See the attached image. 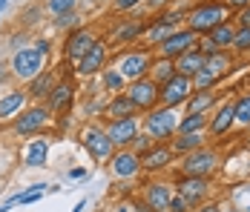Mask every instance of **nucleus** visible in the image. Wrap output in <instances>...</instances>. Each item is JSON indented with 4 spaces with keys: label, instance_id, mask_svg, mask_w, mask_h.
Masks as SVG:
<instances>
[{
    "label": "nucleus",
    "instance_id": "obj_36",
    "mask_svg": "<svg viewBox=\"0 0 250 212\" xmlns=\"http://www.w3.org/2000/svg\"><path fill=\"white\" fill-rule=\"evenodd\" d=\"M233 49H236V52H250V26H236Z\"/></svg>",
    "mask_w": 250,
    "mask_h": 212
},
{
    "label": "nucleus",
    "instance_id": "obj_53",
    "mask_svg": "<svg viewBox=\"0 0 250 212\" xmlns=\"http://www.w3.org/2000/svg\"><path fill=\"white\" fill-rule=\"evenodd\" d=\"M248 146H250V141H248Z\"/></svg>",
    "mask_w": 250,
    "mask_h": 212
},
{
    "label": "nucleus",
    "instance_id": "obj_42",
    "mask_svg": "<svg viewBox=\"0 0 250 212\" xmlns=\"http://www.w3.org/2000/svg\"><path fill=\"white\" fill-rule=\"evenodd\" d=\"M236 26H250V6L239 9V18H236Z\"/></svg>",
    "mask_w": 250,
    "mask_h": 212
},
{
    "label": "nucleus",
    "instance_id": "obj_52",
    "mask_svg": "<svg viewBox=\"0 0 250 212\" xmlns=\"http://www.w3.org/2000/svg\"><path fill=\"white\" fill-rule=\"evenodd\" d=\"M3 9H6V0H0V12H3Z\"/></svg>",
    "mask_w": 250,
    "mask_h": 212
},
{
    "label": "nucleus",
    "instance_id": "obj_1",
    "mask_svg": "<svg viewBox=\"0 0 250 212\" xmlns=\"http://www.w3.org/2000/svg\"><path fill=\"white\" fill-rule=\"evenodd\" d=\"M230 6L222 3V0H204L199 3L190 15H187V29H193L199 38H204L207 32H213L219 23H227L230 20Z\"/></svg>",
    "mask_w": 250,
    "mask_h": 212
},
{
    "label": "nucleus",
    "instance_id": "obj_44",
    "mask_svg": "<svg viewBox=\"0 0 250 212\" xmlns=\"http://www.w3.org/2000/svg\"><path fill=\"white\" fill-rule=\"evenodd\" d=\"M227 6L239 12V9H245V6H250V0H227Z\"/></svg>",
    "mask_w": 250,
    "mask_h": 212
},
{
    "label": "nucleus",
    "instance_id": "obj_4",
    "mask_svg": "<svg viewBox=\"0 0 250 212\" xmlns=\"http://www.w3.org/2000/svg\"><path fill=\"white\" fill-rule=\"evenodd\" d=\"M199 40L201 38L193 29H187V26H184V29H175L167 40L158 43V55H161V58H170V60H178L181 55H187L190 49L199 46Z\"/></svg>",
    "mask_w": 250,
    "mask_h": 212
},
{
    "label": "nucleus",
    "instance_id": "obj_6",
    "mask_svg": "<svg viewBox=\"0 0 250 212\" xmlns=\"http://www.w3.org/2000/svg\"><path fill=\"white\" fill-rule=\"evenodd\" d=\"M219 166V155L210 149V146H201L196 152L184 155L181 161V175H199V178H210Z\"/></svg>",
    "mask_w": 250,
    "mask_h": 212
},
{
    "label": "nucleus",
    "instance_id": "obj_24",
    "mask_svg": "<svg viewBox=\"0 0 250 212\" xmlns=\"http://www.w3.org/2000/svg\"><path fill=\"white\" fill-rule=\"evenodd\" d=\"M72 95H75V86H72L69 80H61V83H55L52 95L46 97V100H49V109H55V112H63V109L72 103Z\"/></svg>",
    "mask_w": 250,
    "mask_h": 212
},
{
    "label": "nucleus",
    "instance_id": "obj_40",
    "mask_svg": "<svg viewBox=\"0 0 250 212\" xmlns=\"http://www.w3.org/2000/svg\"><path fill=\"white\" fill-rule=\"evenodd\" d=\"M132 146H135V152H138V155H144L147 149H152V146H155V141H152L150 135H138V138H135V143H132Z\"/></svg>",
    "mask_w": 250,
    "mask_h": 212
},
{
    "label": "nucleus",
    "instance_id": "obj_14",
    "mask_svg": "<svg viewBox=\"0 0 250 212\" xmlns=\"http://www.w3.org/2000/svg\"><path fill=\"white\" fill-rule=\"evenodd\" d=\"M46 120H49V109L32 106V109H26L23 115L15 120V132H18V135H35L38 129L46 126Z\"/></svg>",
    "mask_w": 250,
    "mask_h": 212
},
{
    "label": "nucleus",
    "instance_id": "obj_49",
    "mask_svg": "<svg viewBox=\"0 0 250 212\" xmlns=\"http://www.w3.org/2000/svg\"><path fill=\"white\" fill-rule=\"evenodd\" d=\"M164 3H167V0H150V6H152V9H158V6H164Z\"/></svg>",
    "mask_w": 250,
    "mask_h": 212
},
{
    "label": "nucleus",
    "instance_id": "obj_45",
    "mask_svg": "<svg viewBox=\"0 0 250 212\" xmlns=\"http://www.w3.org/2000/svg\"><path fill=\"white\" fill-rule=\"evenodd\" d=\"M69 178H75V181H81V178H86V169H83V166H75V169L69 172Z\"/></svg>",
    "mask_w": 250,
    "mask_h": 212
},
{
    "label": "nucleus",
    "instance_id": "obj_27",
    "mask_svg": "<svg viewBox=\"0 0 250 212\" xmlns=\"http://www.w3.org/2000/svg\"><path fill=\"white\" fill-rule=\"evenodd\" d=\"M175 72H178V69H175V60H170V58H161V55H158V58L152 60V66H150V77L158 83V86H161V83H167V80L173 77Z\"/></svg>",
    "mask_w": 250,
    "mask_h": 212
},
{
    "label": "nucleus",
    "instance_id": "obj_33",
    "mask_svg": "<svg viewBox=\"0 0 250 212\" xmlns=\"http://www.w3.org/2000/svg\"><path fill=\"white\" fill-rule=\"evenodd\" d=\"M233 112H236V123L250 126V92L248 95H239V97L233 100Z\"/></svg>",
    "mask_w": 250,
    "mask_h": 212
},
{
    "label": "nucleus",
    "instance_id": "obj_17",
    "mask_svg": "<svg viewBox=\"0 0 250 212\" xmlns=\"http://www.w3.org/2000/svg\"><path fill=\"white\" fill-rule=\"evenodd\" d=\"M170 198H173V192H170L167 184H161V181H150V184L144 187V204H147L152 212H167Z\"/></svg>",
    "mask_w": 250,
    "mask_h": 212
},
{
    "label": "nucleus",
    "instance_id": "obj_37",
    "mask_svg": "<svg viewBox=\"0 0 250 212\" xmlns=\"http://www.w3.org/2000/svg\"><path fill=\"white\" fill-rule=\"evenodd\" d=\"M49 12L58 18V15H69L75 12V0H49Z\"/></svg>",
    "mask_w": 250,
    "mask_h": 212
},
{
    "label": "nucleus",
    "instance_id": "obj_46",
    "mask_svg": "<svg viewBox=\"0 0 250 212\" xmlns=\"http://www.w3.org/2000/svg\"><path fill=\"white\" fill-rule=\"evenodd\" d=\"M35 49H38V52H41V55H43V58H46V55H49V43H46V40H41V43H35Z\"/></svg>",
    "mask_w": 250,
    "mask_h": 212
},
{
    "label": "nucleus",
    "instance_id": "obj_30",
    "mask_svg": "<svg viewBox=\"0 0 250 212\" xmlns=\"http://www.w3.org/2000/svg\"><path fill=\"white\" fill-rule=\"evenodd\" d=\"M207 123H210L207 115L187 112L184 118H178V132H181V135H184V132H207ZM178 132H175V135H178Z\"/></svg>",
    "mask_w": 250,
    "mask_h": 212
},
{
    "label": "nucleus",
    "instance_id": "obj_3",
    "mask_svg": "<svg viewBox=\"0 0 250 212\" xmlns=\"http://www.w3.org/2000/svg\"><path fill=\"white\" fill-rule=\"evenodd\" d=\"M124 95L141 109V112H150L161 103V86L152 80L150 75L147 77H138V80H129V86L124 89Z\"/></svg>",
    "mask_w": 250,
    "mask_h": 212
},
{
    "label": "nucleus",
    "instance_id": "obj_43",
    "mask_svg": "<svg viewBox=\"0 0 250 212\" xmlns=\"http://www.w3.org/2000/svg\"><path fill=\"white\" fill-rule=\"evenodd\" d=\"M193 212H222V207H219V204H213V201H207V204L193 207Z\"/></svg>",
    "mask_w": 250,
    "mask_h": 212
},
{
    "label": "nucleus",
    "instance_id": "obj_25",
    "mask_svg": "<svg viewBox=\"0 0 250 212\" xmlns=\"http://www.w3.org/2000/svg\"><path fill=\"white\" fill-rule=\"evenodd\" d=\"M26 97H29V92H9L6 97H0V120L21 115V109L26 106Z\"/></svg>",
    "mask_w": 250,
    "mask_h": 212
},
{
    "label": "nucleus",
    "instance_id": "obj_35",
    "mask_svg": "<svg viewBox=\"0 0 250 212\" xmlns=\"http://www.w3.org/2000/svg\"><path fill=\"white\" fill-rule=\"evenodd\" d=\"M219 80H222V77H216V75L207 69V66H204L199 75H193V86H196V89H213Z\"/></svg>",
    "mask_w": 250,
    "mask_h": 212
},
{
    "label": "nucleus",
    "instance_id": "obj_10",
    "mask_svg": "<svg viewBox=\"0 0 250 212\" xmlns=\"http://www.w3.org/2000/svg\"><path fill=\"white\" fill-rule=\"evenodd\" d=\"M233 38H236V23L227 20V23H219L213 32H207L199 40V46L204 49V55H216V52L233 49Z\"/></svg>",
    "mask_w": 250,
    "mask_h": 212
},
{
    "label": "nucleus",
    "instance_id": "obj_34",
    "mask_svg": "<svg viewBox=\"0 0 250 212\" xmlns=\"http://www.w3.org/2000/svg\"><path fill=\"white\" fill-rule=\"evenodd\" d=\"M101 77H104V86H106L109 92H124L126 77L118 69H104V72H101Z\"/></svg>",
    "mask_w": 250,
    "mask_h": 212
},
{
    "label": "nucleus",
    "instance_id": "obj_18",
    "mask_svg": "<svg viewBox=\"0 0 250 212\" xmlns=\"http://www.w3.org/2000/svg\"><path fill=\"white\" fill-rule=\"evenodd\" d=\"M173 149L167 146V143H155L152 149H147L144 155H141V166L147 169V172H158V169H167V166L173 164Z\"/></svg>",
    "mask_w": 250,
    "mask_h": 212
},
{
    "label": "nucleus",
    "instance_id": "obj_54",
    "mask_svg": "<svg viewBox=\"0 0 250 212\" xmlns=\"http://www.w3.org/2000/svg\"><path fill=\"white\" fill-rule=\"evenodd\" d=\"M248 129H250V126H248Z\"/></svg>",
    "mask_w": 250,
    "mask_h": 212
},
{
    "label": "nucleus",
    "instance_id": "obj_51",
    "mask_svg": "<svg viewBox=\"0 0 250 212\" xmlns=\"http://www.w3.org/2000/svg\"><path fill=\"white\" fill-rule=\"evenodd\" d=\"M83 207H86V201H81V204H78V207H75V210H72V212H81V210H83Z\"/></svg>",
    "mask_w": 250,
    "mask_h": 212
},
{
    "label": "nucleus",
    "instance_id": "obj_26",
    "mask_svg": "<svg viewBox=\"0 0 250 212\" xmlns=\"http://www.w3.org/2000/svg\"><path fill=\"white\" fill-rule=\"evenodd\" d=\"M147 29H150L147 20H126V23H121L115 29V40H118V43H129V40L147 35Z\"/></svg>",
    "mask_w": 250,
    "mask_h": 212
},
{
    "label": "nucleus",
    "instance_id": "obj_23",
    "mask_svg": "<svg viewBox=\"0 0 250 212\" xmlns=\"http://www.w3.org/2000/svg\"><path fill=\"white\" fill-rule=\"evenodd\" d=\"M207 66V55H204V49L196 46L190 49L187 55H181L178 60H175V69L181 72V75H187V77H193V75H199L201 69Z\"/></svg>",
    "mask_w": 250,
    "mask_h": 212
},
{
    "label": "nucleus",
    "instance_id": "obj_29",
    "mask_svg": "<svg viewBox=\"0 0 250 212\" xmlns=\"http://www.w3.org/2000/svg\"><path fill=\"white\" fill-rule=\"evenodd\" d=\"M52 89H55V77H52L49 72H41L38 77H32V80H29V95H32V97H38V100L49 97Z\"/></svg>",
    "mask_w": 250,
    "mask_h": 212
},
{
    "label": "nucleus",
    "instance_id": "obj_9",
    "mask_svg": "<svg viewBox=\"0 0 250 212\" xmlns=\"http://www.w3.org/2000/svg\"><path fill=\"white\" fill-rule=\"evenodd\" d=\"M83 146L95 161H106V158L115 155V143L106 135V129H101V126H86L83 129Z\"/></svg>",
    "mask_w": 250,
    "mask_h": 212
},
{
    "label": "nucleus",
    "instance_id": "obj_47",
    "mask_svg": "<svg viewBox=\"0 0 250 212\" xmlns=\"http://www.w3.org/2000/svg\"><path fill=\"white\" fill-rule=\"evenodd\" d=\"M118 212H135V204H132V201H126V204L118 207Z\"/></svg>",
    "mask_w": 250,
    "mask_h": 212
},
{
    "label": "nucleus",
    "instance_id": "obj_21",
    "mask_svg": "<svg viewBox=\"0 0 250 212\" xmlns=\"http://www.w3.org/2000/svg\"><path fill=\"white\" fill-rule=\"evenodd\" d=\"M187 112H199V115H210L216 106H219V95L213 89H196V92L187 97Z\"/></svg>",
    "mask_w": 250,
    "mask_h": 212
},
{
    "label": "nucleus",
    "instance_id": "obj_20",
    "mask_svg": "<svg viewBox=\"0 0 250 212\" xmlns=\"http://www.w3.org/2000/svg\"><path fill=\"white\" fill-rule=\"evenodd\" d=\"M138 112H141V109H138V106H135V103H132V100H129V97H126L124 92L112 95V100H109V103L104 106V115H106V118H109V120L135 118Z\"/></svg>",
    "mask_w": 250,
    "mask_h": 212
},
{
    "label": "nucleus",
    "instance_id": "obj_22",
    "mask_svg": "<svg viewBox=\"0 0 250 212\" xmlns=\"http://www.w3.org/2000/svg\"><path fill=\"white\" fill-rule=\"evenodd\" d=\"M204 143H207V132H184V135L178 132L173 141H170V149H173L175 155L184 158V155H190V152L201 149Z\"/></svg>",
    "mask_w": 250,
    "mask_h": 212
},
{
    "label": "nucleus",
    "instance_id": "obj_12",
    "mask_svg": "<svg viewBox=\"0 0 250 212\" xmlns=\"http://www.w3.org/2000/svg\"><path fill=\"white\" fill-rule=\"evenodd\" d=\"M152 66V58L147 52H124V58L118 60V72L124 75L126 80H138V77H147Z\"/></svg>",
    "mask_w": 250,
    "mask_h": 212
},
{
    "label": "nucleus",
    "instance_id": "obj_19",
    "mask_svg": "<svg viewBox=\"0 0 250 212\" xmlns=\"http://www.w3.org/2000/svg\"><path fill=\"white\" fill-rule=\"evenodd\" d=\"M92 43H95V38H92L89 29H72L69 38H66V58L69 60H81Z\"/></svg>",
    "mask_w": 250,
    "mask_h": 212
},
{
    "label": "nucleus",
    "instance_id": "obj_41",
    "mask_svg": "<svg viewBox=\"0 0 250 212\" xmlns=\"http://www.w3.org/2000/svg\"><path fill=\"white\" fill-rule=\"evenodd\" d=\"M138 3H144V0H115V9H118V12H129V9H135Z\"/></svg>",
    "mask_w": 250,
    "mask_h": 212
},
{
    "label": "nucleus",
    "instance_id": "obj_16",
    "mask_svg": "<svg viewBox=\"0 0 250 212\" xmlns=\"http://www.w3.org/2000/svg\"><path fill=\"white\" fill-rule=\"evenodd\" d=\"M233 123H236L233 103H219V106H216V112H213V118H210V123H207V135L222 138V135H227V132L233 129Z\"/></svg>",
    "mask_w": 250,
    "mask_h": 212
},
{
    "label": "nucleus",
    "instance_id": "obj_11",
    "mask_svg": "<svg viewBox=\"0 0 250 212\" xmlns=\"http://www.w3.org/2000/svg\"><path fill=\"white\" fill-rule=\"evenodd\" d=\"M106 135L112 138V143H115L118 149H126V146H132V143H135V138L141 135V120H138V115H135V118L109 120Z\"/></svg>",
    "mask_w": 250,
    "mask_h": 212
},
{
    "label": "nucleus",
    "instance_id": "obj_7",
    "mask_svg": "<svg viewBox=\"0 0 250 212\" xmlns=\"http://www.w3.org/2000/svg\"><path fill=\"white\" fill-rule=\"evenodd\" d=\"M43 60L46 58L38 49H21L12 58V75L21 77V80H32V77H38L43 72Z\"/></svg>",
    "mask_w": 250,
    "mask_h": 212
},
{
    "label": "nucleus",
    "instance_id": "obj_31",
    "mask_svg": "<svg viewBox=\"0 0 250 212\" xmlns=\"http://www.w3.org/2000/svg\"><path fill=\"white\" fill-rule=\"evenodd\" d=\"M43 192H46V187H43V184H35V187H29V189H23V192H18L15 198H9V201H6V204L0 207V212L12 210L15 204H32V201H38V198H41Z\"/></svg>",
    "mask_w": 250,
    "mask_h": 212
},
{
    "label": "nucleus",
    "instance_id": "obj_39",
    "mask_svg": "<svg viewBox=\"0 0 250 212\" xmlns=\"http://www.w3.org/2000/svg\"><path fill=\"white\" fill-rule=\"evenodd\" d=\"M55 26H61V29H78V15L75 12H69V15H58V18H55Z\"/></svg>",
    "mask_w": 250,
    "mask_h": 212
},
{
    "label": "nucleus",
    "instance_id": "obj_32",
    "mask_svg": "<svg viewBox=\"0 0 250 212\" xmlns=\"http://www.w3.org/2000/svg\"><path fill=\"white\" fill-rule=\"evenodd\" d=\"M233 66V58L227 52H216V55H207V69L213 72L216 77H225L227 72Z\"/></svg>",
    "mask_w": 250,
    "mask_h": 212
},
{
    "label": "nucleus",
    "instance_id": "obj_38",
    "mask_svg": "<svg viewBox=\"0 0 250 212\" xmlns=\"http://www.w3.org/2000/svg\"><path fill=\"white\" fill-rule=\"evenodd\" d=\"M167 212H193V204H190L184 195H178V192H175L173 198H170V207H167Z\"/></svg>",
    "mask_w": 250,
    "mask_h": 212
},
{
    "label": "nucleus",
    "instance_id": "obj_2",
    "mask_svg": "<svg viewBox=\"0 0 250 212\" xmlns=\"http://www.w3.org/2000/svg\"><path fill=\"white\" fill-rule=\"evenodd\" d=\"M144 135H150L155 143L173 141L175 132H178V115H175L173 106H155L144 115V123H141Z\"/></svg>",
    "mask_w": 250,
    "mask_h": 212
},
{
    "label": "nucleus",
    "instance_id": "obj_5",
    "mask_svg": "<svg viewBox=\"0 0 250 212\" xmlns=\"http://www.w3.org/2000/svg\"><path fill=\"white\" fill-rule=\"evenodd\" d=\"M193 92H196L193 77L175 72L167 83H161V106H173V109H178L181 103H187V97H190Z\"/></svg>",
    "mask_w": 250,
    "mask_h": 212
},
{
    "label": "nucleus",
    "instance_id": "obj_50",
    "mask_svg": "<svg viewBox=\"0 0 250 212\" xmlns=\"http://www.w3.org/2000/svg\"><path fill=\"white\" fill-rule=\"evenodd\" d=\"M222 212H245V210H239V207H227V210H222Z\"/></svg>",
    "mask_w": 250,
    "mask_h": 212
},
{
    "label": "nucleus",
    "instance_id": "obj_15",
    "mask_svg": "<svg viewBox=\"0 0 250 212\" xmlns=\"http://www.w3.org/2000/svg\"><path fill=\"white\" fill-rule=\"evenodd\" d=\"M106 69V46L101 43V40H95L92 46L86 49V55L78 60V72L81 75H98V72H104Z\"/></svg>",
    "mask_w": 250,
    "mask_h": 212
},
{
    "label": "nucleus",
    "instance_id": "obj_48",
    "mask_svg": "<svg viewBox=\"0 0 250 212\" xmlns=\"http://www.w3.org/2000/svg\"><path fill=\"white\" fill-rule=\"evenodd\" d=\"M6 77H9V72H6V63H0V83H3Z\"/></svg>",
    "mask_w": 250,
    "mask_h": 212
},
{
    "label": "nucleus",
    "instance_id": "obj_8",
    "mask_svg": "<svg viewBox=\"0 0 250 212\" xmlns=\"http://www.w3.org/2000/svg\"><path fill=\"white\" fill-rule=\"evenodd\" d=\"M175 192H178V195H184L193 207H199V204L207 201V195H210V178L181 175V172H178V178H175Z\"/></svg>",
    "mask_w": 250,
    "mask_h": 212
},
{
    "label": "nucleus",
    "instance_id": "obj_13",
    "mask_svg": "<svg viewBox=\"0 0 250 212\" xmlns=\"http://www.w3.org/2000/svg\"><path fill=\"white\" fill-rule=\"evenodd\" d=\"M141 169H144V166H141V155H138L135 149H118V152L112 155V172H115L118 178H135Z\"/></svg>",
    "mask_w": 250,
    "mask_h": 212
},
{
    "label": "nucleus",
    "instance_id": "obj_28",
    "mask_svg": "<svg viewBox=\"0 0 250 212\" xmlns=\"http://www.w3.org/2000/svg\"><path fill=\"white\" fill-rule=\"evenodd\" d=\"M46 155H49V141L41 138V141H35V143L26 146L23 161H26V166H43L46 164Z\"/></svg>",
    "mask_w": 250,
    "mask_h": 212
}]
</instances>
